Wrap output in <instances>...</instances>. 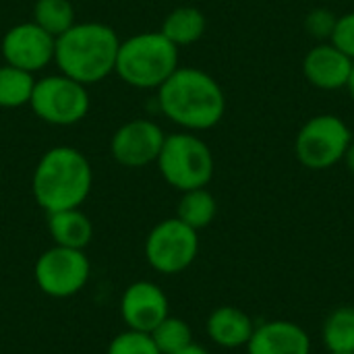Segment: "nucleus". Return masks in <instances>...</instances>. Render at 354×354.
Wrapping results in <instances>:
<instances>
[{"label":"nucleus","mask_w":354,"mask_h":354,"mask_svg":"<svg viewBox=\"0 0 354 354\" xmlns=\"http://www.w3.org/2000/svg\"><path fill=\"white\" fill-rule=\"evenodd\" d=\"M156 91L162 114L183 131H209L226 114L222 85L195 66H178Z\"/></svg>","instance_id":"nucleus-1"},{"label":"nucleus","mask_w":354,"mask_h":354,"mask_svg":"<svg viewBox=\"0 0 354 354\" xmlns=\"http://www.w3.org/2000/svg\"><path fill=\"white\" fill-rule=\"evenodd\" d=\"M118 48L120 39L110 25L97 21L75 23L56 37L54 62L62 75L87 87L114 73Z\"/></svg>","instance_id":"nucleus-2"},{"label":"nucleus","mask_w":354,"mask_h":354,"mask_svg":"<svg viewBox=\"0 0 354 354\" xmlns=\"http://www.w3.org/2000/svg\"><path fill=\"white\" fill-rule=\"evenodd\" d=\"M91 185L93 170L89 160L71 145L48 149L31 178L33 199L46 214L81 207L91 193Z\"/></svg>","instance_id":"nucleus-3"},{"label":"nucleus","mask_w":354,"mask_h":354,"mask_svg":"<svg viewBox=\"0 0 354 354\" xmlns=\"http://www.w3.org/2000/svg\"><path fill=\"white\" fill-rule=\"evenodd\" d=\"M178 66V48L162 31H141L120 41L114 73L129 87L158 89Z\"/></svg>","instance_id":"nucleus-4"},{"label":"nucleus","mask_w":354,"mask_h":354,"mask_svg":"<svg viewBox=\"0 0 354 354\" xmlns=\"http://www.w3.org/2000/svg\"><path fill=\"white\" fill-rule=\"evenodd\" d=\"M156 164L162 178L180 193L207 187L216 170L209 145L191 131L166 135Z\"/></svg>","instance_id":"nucleus-5"},{"label":"nucleus","mask_w":354,"mask_h":354,"mask_svg":"<svg viewBox=\"0 0 354 354\" xmlns=\"http://www.w3.org/2000/svg\"><path fill=\"white\" fill-rule=\"evenodd\" d=\"M353 141V131L340 116L317 114L299 129L295 153L309 170H330L342 162Z\"/></svg>","instance_id":"nucleus-6"},{"label":"nucleus","mask_w":354,"mask_h":354,"mask_svg":"<svg viewBox=\"0 0 354 354\" xmlns=\"http://www.w3.org/2000/svg\"><path fill=\"white\" fill-rule=\"evenodd\" d=\"M33 114L54 127H73L81 122L89 112L87 87L62 73L35 79L29 100Z\"/></svg>","instance_id":"nucleus-7"},{"label":"nucleus","mask_w":354,"mask_h":354,"mask_svg":"<svg viewBox=\"0 0 354 354\" xmlns=\"http://www.w3.org/2000/svg\"><path fill=\"white\" fill-rule=\"evenodd\" d=\"M145 259L151 270L174 276L191 268L199 255V232L176 216L158 222L145 239Z\"/></svg>","instance_id":"nucleus-8"},{"label":"nucleus","mask_w":354,"mask_h":354,"mask_svg":"<svg viewBox=\"0 0 354 354\" xmlns=\"http://www.w3.org/2000/svg\"><path fill=\"white\" fill-rule=\"evenodd\" d=\"M91 276V263L85 251L54 245L44 251L33 268L37 288L52 299H68L79 295Z\"/></svg>","instance_id":"nucleus-9"},{"label":"nucleus","mask_w":354,"mask_h":354,"mask_svg":"<svg viewBox=\"0 0 354 354\" xmlns=\"http://www.w3.org/2000/svg\"><path fill=\"white\" fill-rule=\"evenodd\" d=\"M166 133L149 118H135L118 127L110 139L112 158L124 168H145L162 151Z\"/></svg>","instance_id":"nucleus-10"},{"label":"nucleus","mask_w":354,"mask_h":354,"mask_svg":"<svg viewBox=\"0 0 354 354\" xmlns=\"http://www.w3.org/2000/svg\"><path fill=\"white\" fill-rule=\"evenodd\" d=\"M56 37L46 33L33 21L12 25L0 44L2 58L6 64L23 68L27 73H39L50 62H54Z\"/></svg>","instance_id":"nucleus-11"},{"label":"nucleus","mask_w":354,"mask_h":354,"mask_svg":"<svg viewBox=\"0 0 354 354\" xmlns=\"http://www.w3.org/2000/svg\"><path fill=\"white\" fill-rule=\"evenodd\" d=\"M168 315V297L158 284L149 280H139L124 288L120 297V317L127 330L151 334Z\"/></svg>","instance_id":"nucleus-12"},{"label":"nucleus","mask_w":354,"mask_h":354,"mask_svg":"<svg viewBox=\"0 0 354 354\" xmlns=\"http://www.w3.org/2000/svg\"><path fill=\"white\" fill-rule=\"evenodd\" d=\"M354 62L332 41H317L303 58L305 79L322 91L346 89Z\"/></svg>","instance_id":"nucleus-13"},{"label":"nucleus","mask_w":354,"mask_h":354,"mask_svg":"<svg viewBox=\"0 0 354 354\" xmlns=\"http://www.w3.org/2000/svg\"><path fill=\"white\" fill-rule=\"evenodd\" d=\"M245 348L247 354H311V338L303 326L274 319L255 326Z\"/></svg>","instance_id":"nucleus-14"},{"label":"nucleus","mask_w":354,"mask_h":354,"mask_svg":"<svg viewBox=\"0 0 354 354\" xmlns=\"http://www.w3.org/2000/svg\"><path fill=\"white\" fill-rule=\"evenodd\" d=\"M205 330L214 344H218L220 348L234 351L247 346V342L253 336L255 324L245 311L224 305L209 313Z\"/></svg>","instance_id":"nucleus-15"},{"label":"nucleus","mask_w":354,"mask_h":354,"mask_svg":"<svg viewBox=\"0 0 354 354\" xmlns=\"http://www.w3.org/2000/svg\"><path fill=\"white\" fill-rule=\"evenodd\" d=\"M48 230L54 239V245L66 249L85 251V247L93 239V224L81 212V207L48 214Z\"/></svg>","instance_id":"nucleus-16"},{"label":"nucleus","mask_w":354,"mask_h":354,"mask_svg":"<svg viewBox=\"0 0 354 354\" xmlns=\"http://www.w3.org/2000/svg\"><path fill=\"white\" fill-rule=\"evenodd\" d=\"M207 29V19L197 6H178L170 10L162 21V35L170 39L176 48L191 46L203 37Z\"/></svg>","instance_id":"nucleus-17"},{"label":"nucleus","mask_w":354,"mask_h":354,"mask_svg":"<svg viewBox=\"0 0 354 354\" xmlns=\"http://www.w3.org/2000/svg\"><path fill=\"white\" fill-rule=\"evenodd\" d=\"M216 214H218V203L216 197L207 191V187L185 191L176 205V218L197 232L207 228L214 222Z\"/></svg>","instance_id":"nucleus-18"},{"label":"nucleus","mask_w":354,"mask_h":354,"mask_svg":"<svg viewBox=\"0 0 354 354\" xmlns=\"http://www.w3.org/2000/svg\"><path fill=\"white\" fill-rule=\"evenodd\" d=\"M322 338L328 353L354 354V307L334 309L324 322Z\"/></svg>","instance_id":"nucleus-19"},{"label":"nucleus","mask_w":354,"mask_h":354,"mask_svg":"<svg viewBox=\"0 0 354 354\" xmlns=\"http://www.w3.org/2000/svg\"><path fill=\"white\" fill-rule=\"evenodd\" d=\"M35 77L23 68L2 64L0 66V108L12 110L21 106H29L33 93Z\"/></svg>","instance_id":"nucleus-20"},{"label":"nucleus","mask_w":354,"mask_h":354,"mask_svg":"<svg viewBox=\"0 0 354 354\" xmlns=\"http://www.w3.org/2000/svg\"><path fill=\"white\" fill-rule=\"evenodd\" d=\"M31 21L52 37H58L75 25V6L71 0H35Z\"/></svg>","instance_id":"nucleus-21"},{"label":"nucleus","mask_w":354,"mask_h":354,"mask_svg":"<svg viewBox=\"0 0 354 354\" xmlns=\"http://www.w3.org/2000/svg\"><path fill=\"white\" fill-rule=\"evenodd\" d=\"M149 336L162 354H174L187 348L189 344H193L191 326L185 319L172 317V315H168Z\"/></svg>","instance_id":"nucleus-22"},{"label":"nucleus","mask_w":354,"mask_h":354,"mask_svg":"<svg viewBox=\"0 0 354 354\" xmlns=\"http://www.w3.org/2000/svg\"><path fill=\"white\" fill-rule=\"evenodd\" d=\"M106 354H162L149 334L127 330L112 338Z\"/></svg>","instance_id":"nucleus-23"},{"label":"nucleus","mask_w":354,"mask_h":354,"mask_svg":"<svg viewBox=\"0 0 354 354\" xmlns=\"http://www.w3.org/2000/svg\"><path fill=\"white\" fill-rule=\"evenodd\" d=\"M336 21H338V15L326 6H319V8H313L307 12L305 17V29L307 33L317 39V41H330L334 29H336Z\"/></svg>","instance_id":"nucleus-24"},{"label":"nucleus","mask_w":354,"mask_h":354,"mask_svg":"<svg viewBox=\"0 0 354 354\" xmlns=\"http://www.w3.org/2000/svg\"><path fill=\"white\" fill-rule=\"evenodd\" d=\"M330 41L354 62V10L338 17L336 29H334Z\"/></svg>","instance_id":"nucleus-25"},{"label":"nucleus","mask_w":354,"mask_h":354,"mask_svg":"<svg viewBox=\"0 0 354 354\" xmlns=\"http://www.w3.org/2000/svg\"><path fill=\"white\" fill-rule=\"evenodd\" d=\"M342 162H344L346 170H348V172L354 176V141L348 145V149H346V153H344Z\"/></svg>","instance_id":"nucleus-26"},{"label":"nucleus","mask_w":354,"mask_h":354,"mask_svg":"<svg viewBox=\"0 0 354 354\" xmlns=\"http://www.w3.org/2000/svg\"><path fill=\"white\" fill-rule=\"evenodd\" d=\"M174 354H209V351L207 348H203L201 344H189L187 348H183V351H178V353H174Z\"/></svg>","instance_id":"nucleus-27"},{"label":"nucleus","mask_w":354,"mask_h":354,"mask_svg":"<svg viewBox=\"0 0 354 354\" xmlns=\"http://www.w3.org/2000/svg\"><path fill=\"white\" fill-rule=\"evenodd\" d=\"M346 91L351 93V100H353V104H354V66H353V75H351V79H348V85H346Z\"/></svg>","instance_id":"nucleus-28"},{"label":"nucleus","mask_w":354,"mask_h":354,"mask_svg":"<svg viewBox=\"0 0 354 354\" xmlns=\"http://www.w3.org/2000/svg\"><path fill=\"white\" fill-rule=\"evenodd\" d=\"M330 354H340V353H330Z\"/></svg>","instance_id":"nucleus-29"}]
</instances>
